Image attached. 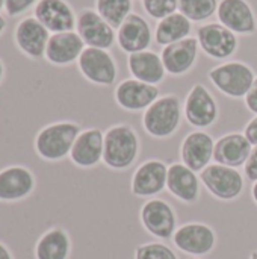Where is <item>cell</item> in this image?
Listing matches in <instances>:
<instances>
[{
	"instance_id": "cell-7",
	"label": "cell",
	"mask_w": 257,
	"mask_h": 259,
	"mask_svg": "<svg viewBox=\"0 0 257 259\" xmlns=\"http://www.w3.org/2000/svg\"><path fill=\"white\" fill-rule=\"evenodd\" d=\"M200 50L212 59L224 61L232 58L239 46L238 35L221 23H206L197 29Z\"/></svg>"
},
{
	"instance_id": "cell-14",
	"label": "cell",
	"mask_w": 257,
	"mask_h": 259,
	"mask_svg": "<svg viewBox=\"0 0 257 259\" xmlns=\"http://www.w3.org/2000/svg\"><path fill=\"white\" fill-rule=\"evenodd\" d=\"M114 96L120 108L129 112H138L145 111L151 103H155L161 97V91L158 85H150L130 77L117 85Z\"/></svg>"
},
{
	"instance_id": "cell-38",
	"label": "cell",
	"mask_w": 257,
	"mask_h": 259,
	"mask_svg": "<svg viewBox=\"0 0 257 259\" xmlns=\"http://www.w3.org/2000/svg\"><path fill=\"white\" fill-rule=\"evenodd\" d=\"M5 76H6V67H5L3 59L0 58V85H2V82H3V79H5Z\"/></svg>"
},
{
	"instance_id": "cell-41",
	"label": "cell",
	"mask_w": 257,
	"mask_h": 259,
	"mask_svg": "<svg viewBox=\"0 0 257 259\" xmlns=\"http://www.w3.org/2000/svg\"><path fill=\"white\" fill-rule=\"evenodd\" d=\"M250 259H257V250L256 252H253V253L250 255Z\"/></svg>"
},
{
	"instance_id": "cell-6",
	"label": "cell",
	"mask_w": 257,
	"mask_h": 259,
	"mask_svg": "<svg viewBox=\"0 0 257 259\" xmlns=\"http://www.w3.org/2000/svg\"><path fill=\"white\" fill-rule=\"evenodd\" d=\"M77 68L89 83L98 87L114 85L118 76L115 58L105 49L85 47L77 61Z\"/></svg>"
},
{
	"instance_id": "cell-40",
	"label": "cell",
	"mask_w": 257,
	"mask_h": 259,
	"mask_svg": "<svg viewBox=\"0 0 257 259\" xmlns=\"http://www.w3.org/2000/svg\"><path fill=\"white\" fill-rule=\"evenodd\" d=\"M2 11H5V0H0V14Z\"/></svg>"
},
{
	"instance_id": "cell-34",
	"label": "cell",
	"mask_w": 257,
	"mask_h": 259,
	"mask_svg": "<svg viewBox=\"0 0 257 259\" xmlns=\"http://www.w3.org/2000/svg\"><path fill=\"white\" fill-rule=\"evenodd\" d=\"M244 100H245V106L248 108V111L257 115V76L254 82H253V85H251V88H250V91L244 97Z\"/></svg>"
},
{
	"instance_id": "cell-20",
	"label": "cell",
	"mask_w": 257,
	"mask_h": 259,
	"mask_svg": "<svg viewBox=\"0 0 257 259\" xmlns=\"http://www.w3.org/2000/svg\"><path fill=\"white\" fill-rule=\"evenodd\" d=\"M168 167L164 161L148 159L132 176V193L138 197H153L167 188Z\"/></svg>"
},
{
	"instance_id": "cell-13",
	"label": "cell",
	"mask_w": 257,
	"mask_h": 259,
	"mask_svg": "<svg viewBox=\"0 0 257 259\" xmlns=\"http://www.w3.org/2000/svg\"><path fill=\"white\" fill-rule=\"evenodd\" d=\"M218 23L236 35H253L257 30V17L248 0H220L217 9Z\"/></svg>"
},
{
	"instance_id": "cell-18",
	"label": "cell",
	"mask_w": 257,
	"mask_h": 259,
	"mask_svg": "<svg viewBox=\"0 0 257 259\" xmlns=\"http://www.w3.org/2000/svg\"><path fill=\"white\" fill-rule=\"evenodd\" d=\"M85 47V42L76 30L52 33L44 59L55 67H68L79 61Z\"/></svg>"
},
{
	"instance_id": "cell-35",
	"label": "cell",
	"mask_w": 257,
	"mask_h": 259,
	"mask_svg": "<svg viewBox=\"0 0 257 259\" xmlns=\"http://www.w3.org/2000/svg\"><path fill=\"white\" fill-rule=\"evenodd\" d=\"M244 135L247 137V140L253 144V147L257 146V115L253 117L247 126H245V131H244Z\"/></svg>"
},
{
	"instance_id": "cell-9",
	"label": "cell",
	"mask_w": 257,
	"mask_h": 259,
	"mask_svg": "<svg viewBox=\"0 0 257 259\" xmlns=\"http://www.w3.org/2000/svg\"><path fill=\"white\" fill-rule=\"evenodd\" d=\"M183 112L191 126L197 129H206L215 124L218 120L220 108L212 93L203 83H195L185 99Z\"/></svg>"
},
{
	"instance_id": "cell-15",
	"label": "cell",
	"mask_w": 257,
	"mask_h": 259,
	"mask_svg": "<svg viewBox=\"0 0 257 259\" xmlns=\"http://www.w3.org/2000/svg\"><path fill=\"white\" fill-rule=\"evenodd\" d=\"M33 17L50 33L76 30L77 14L67 0H39L33 8Z\"/></svg>"
},
{
	"instance_id": "cell-27",
	"label": "cell",
	"mask_w": 257,
	"mask_h": 259,
	"mask_svg": "<svg viewBox=\"0 0 257 259\" xmlns=\"http://www.w3.org/2000/svg\"><path fill=\"white\" fill-rule=\"evenodd\" d=\"M191 30H192V21L177 11L158 21L155 30V39L159 46L165 47L188 38L191 35Z\"/></svg>"
},
{
	"instance_id": "cell-31",
	"label": "cell",
	"mask_w": 257,
	"mask_h": 259,
	"mask_svg": "<svg viewBox=\"0 0 257 259\" xmlns=\"http://www.w3.org/2000/svg\"><path fill=\"white\" fill-rule=\"evenodd\" d=\"M135 259H177V255L162 243H147L136 247Z\"/></svg>"
},
{
	"instance_id": "cell-26",
	"label": "cell",
	"mask_w": 257,
	"mask_h": 259,
	"mask_svg": "<svg viewBox=\"0 0 257 259\" xmlns=\"http://www.w3.org/2000/svg\"><path fill=\"white\" fill-rule=\"evenodd\" d=\"M70 253H71L70 234L61 226H53L44 231L36 240L33 247L35 259H68Z\"/></svg>"
},
{
	"instance_id": "cell-8",
	"label": "cell",
	"mask_w": 257,
	"mask_h": 259,
	"mask_svg": "<svg viewBox=\"0 0 257 259\" xmlns=\"http://www.w3.org/2000/svg\"><path fill=\"white\" fill-rule=\"evenodd\" d=\"M76 32L86 47L109 50L117 41L115 29L92 8H83L77 12Z\"/></svg>"
},
{
	"instance_id": "cell-29",
	"label": "cell",
	"mask_w": 257,
	"mask_h": 259,
	"mask_svg": "<svg viewBox=\"0 0 257 259\" xmlns=\"http://www.w3.org/2000/svg\"><path fill=\"white\" fill-rule=\"evenodd\" d=\"M218 0H179V12L192 23H203L217 14Z\"/></svg>"
},
{
	"instance_id": "cell-23",
	"label": "cell",
	"mask_w": 257,
	"mask_h": 259,
	"mask_svg": "<svg viewBox=\"0 0 257 259\" xmlns=\"http://www.w3.org/2000/svg\"><path fill=\"white\" fill-rule=\"evenodd\" d=\"M251 150H253V144L247 140L244 134L239 132L226 134L215 141L214 161L226 167L239 168L247 162Z\"/></svg>"
},
{
	"instance_id": "cell-42",
	"label": "cell",
	"mask_w": 257,
	"mask_h": 259,
	"mask_svg": "<svg viewBox=\"0 0 257 259\" xmlns=\"http://www.w3.org/2000/svg\"><path fill=\"white\" fill-rule=\"evenodd\" d=\"M191 259H198V258H191Z\"/></svg>"
},
{
	"instance_id": "cell-10",
	"label": "cell",
	"mask_w": 257,
	"mask_h": 259,
	"mask_svg": "<svg viewBox=\"0 0 257 259\" xmlns=\"http://www.w3.org/2000/svg\"><path fill=\"white\" fill-rule=\"evenodd\" d=\"M36 188L35 173L21 164L0 168V203H17L26 200Z\"/></svg>"
},
{
	"instance_id": "cell-30",
	"label": "cell",
	"mask_w": 257,
	"mask_h": 259,
	"mask_svg": "<svg viewBox=\"0 0 257 259\" xmlns=\"http://www.w3.org/2000/svg\"><path fill=\"white\" fill-rule=\"evenodd\" d=\"M142 8L148 17L159 21L179 11V0H142Z\"/></svg>"
},
{
	"instance_id": "cell-16",
	"label": "cell",
	"mask_w": 257,
	"mask_h": 259,
	"mask_svg": "<svg viewBox=\"0 0 257 259\" xmlns=\"http://www.w3.org/2000/svg\"><path fill=\"white\" fill-rule=\"evenodd\" d=\"M174 246L194 256H203L214 250L217 235L214 229L204 223H186L180 226L173 235Z\"/></svg>"
},
{
	"instance_id": "cell-32",
	"label": "cell",
	"mask_w": 257,
	"mask_h": 259,
	"mask_svg": "<svg viewBox=\"0 0 257 259\" xmlns=\"http://www.w3.org/2000/svg\"><path fill=\"white\" fill-rule=\"evenodd\" d=\"M39 0H5V12L8 17L15 18L35 8Z\"/></svg>"
},
{
	"instance_id": "cell-4",
	"label": "cell",
	"mask_w": 257,
	"mask_h": 259,
	"mask_svg": "<svg viewBox=\"0 0 257 259\" xmlns=\"http://www.w3.org/2000/svg\"><path fill=\"white\" fill-rule=\"evenodd\" d=\"M208 77L224 96L230 99H244L256 79V73L242 61H227L211 68Z\"/></svg>"
},
{
	"instance_id": "cell-17",
	"label": "cell",
	"mask_w": 257,
	"mask_h": 259,
	"mask_svg": "<svg viewBox=\"0 0 257 259\" xmlns=\"http://www.w3.org/2000/svg\"><path fill=\"white\" fill-rule=\"evenodd\" d=\"M105 132L98 127L83 129L76 138L70 152V161L83 170H89L103 162Z\"/></svg>"
},
{
	"instance_id": "cell-5",
	"label": "cell",
	"mask_w": 257,
	"mask_h": 259,
	"mask_svg": "<svg viewBox=\"0 0 257 259\" xmlns=\"http://www.w3.org/2000/svg\"><path fill=\"white\" fill-rule=\"evenodd\" d=\"M200 181L215 199L224 202L238 199L245 187L244 176L239 170L217 162L208 165L200 173Z\"/></svg>"
},
{
	"instance_id": "cell-28",
	"label": "cell",
	"mask_w": 257,
	"mask_h": 259,
	"mask_svg": "<svg viewBox=\"0 0 257 259\" xmlns=\"http://www.w3.org/2000/svg\"><path fill=\"white\" fill-rule=\"evenodd\" d=\"M94 9L117 30L132 14L133 0H95Z\"/></svg>"
},
{
	"instance_id": "cell-19",
	"label": "cell",
	"mask_w": 257,
	"mask_h": 259,
	"mask_svg": "<svg viewBox=\"0 0 257 259\" xmlns=\"http://www.w3.org/2000/svg\"><path fill=\"white\" fill-rule=\"evenodd\" d=\"M215 141L204 131H194L188 134L180 146V158L182 164L191 168L195 173H201L211 161L214 159Z\"/></svg>"
},
{
	"instance_id": "cell-1",
	"label": "cell",
	"mask_w": 257,
	"mask_h": 259,
	"mask_svg": "<svg viewBox=\"0 0 257 259\" xmlns=\"http://www.w3.org/2000/svg\"><path fill=\"white\" fill-rule=\"evenodd\" d=\"M82 127L71 120H59L45 124L38 131L33 140L35 153L47 162H58L70 156L73 144Z\"/></svg>"
},
{
	"instance_id": "cell-24",
	"label": "cell",
	"mask_w": 257,
	"mask_h": 259,
	"mask_svg": "<svg viewBox=\"0 0 257 259\" xmlns=\"http://www.w3.org/2000/svg\"><path fill=\"white\" fill-rule=\"evenodd\" d=\"M167 188L183 203H195L200 199V178L182 162L168 167Z\"/></svg>"
},
{
	"instance_id": "cell-12",
	"label": "cell",
	"mask_w": 257,
	"mask_h": 259,
	"mask_svg": "<svg viewBox=\"0 0 257 259\" xmlns=\"http://www.w3.org/2000/svg\"><path fill=\"white\" fill-rule=\"evenodd\" d=\"M139 217L144 229L159 240H170L177 231L176 212L173 206L162 199L147 200L141 208Z\"/></svg>"
},
{
	"instance_id": "cell-33",
	"label": "cell",
	"mask_w": 257,
	"mask_h": 259,
	"mask_svg": "<svg viewBox=\"0 0 257 259\" xmlns=\"http://www.w3.org/2000/svg\"><path fill=\"white\" fill-rule=\"evenodd\" d=\"M244 173L248 181L257 182V146L253 147L247 162L244 164Z\"/></svg>"
},
{
	"instance_id": "cell-22",
	"label": "cell",
	"mask_w": 257,
	"mask_h": 259,
	"mask_svg": "<svg viewBox=\"0 0 257 259\" xmlns=\"http://www.w3.org/2000/svg\"><path fill=\"white\" fill-rule=\"evenodd\" d=\"M200 46L195 36H188L182 41L165 46L161 52L164 67L171 76H183L189 73L198 58Z\"/></svg>"
},
{
	"instance_id": "cell-39",
	"label": "cell",
	"mask_w": 257,
	"mask_h": 259,
	"mask_svg": "<svg viewBox=\"0 0 257 259\" xmlns=\"http://www.w3.org/2000/svg\"><path fill=\"white\" fill-rule=\"evenodd\" d=\"M251 197H253L254 203L257 205V182H254V184H253V188H251Z\"/></svg>"
},
{
	"instance_id": "cell-11",
	"label": "cell",
	"mask_w": 257,
	"mask_h": 259,
	"mask_svg": "<svg viewBox=\"0 0 257 259\" xmlns=\"http://www.w3.org/2000/svg\"><path fill=\"white\" fill-rule=\"evenodd\" d=\"M50 32L33 17H23L14 29L15 47L29 59L39 61L45 55L47 42L50 39Z\"/></svg>"
},
{
	"instance_id": "cell-25",
	"label": "cell",
	"mask_w": 257,
	"mask_h": 259,
	"mask_svg": "<svg viewBox=\"0 0 257 259\" xmlns=\"http://www.w3.org/2000/svg\"><path fill=\"white\" fill-rule=\"evenodd\" d=\"M127 67L135 79L150 85H159L167 76V70L164 67L161 55L153 50H144L129 55Z\"/></svg>"
},
{
	"instance_id": "cell-2",
	"label": "cell",
	"mask_w": 257,
	"mask_h": 259,
	"mask_svg": "<svg viewBox=\"0 0 257 259\" xmlns=\"http://www.w3.org/2000/svg\"><path fill=\"white\" fill-rule=\"evenodd\" d=\"M139 155V138L129 124H114L105 132L103 162L111 170L130 168Z\"/></svg>"
},
{
	"instance_id": "cell-37",
	"label": "cell",
	"mask_w": 257,
	"mask_h": 259,
	"mask_svg": "<svg viewBox=\"0 0 257 259\" xmlns=\"http://www.w3.org/2000/svg\"><path fill=\"white\" fill-rule=\"evenodd\" d=\"M6 27H8V21H6V17H5L3 14H0V36H2L3 33H5Z\"/></svg>"
},
{
	"instance_id": "cell-36",
	"label": "cell",
	"mask_w": 257,
	"mask_h": 259,
	"mask_svg": "<svg viewBox=\"0 0 257 259\" xmlns=\"http://www.w3.org/2000/svg\"><path fill=\"white\" fill-rule=\"evenodd\" d=\"M0 259H15L14 258L12 250L8 247L6 243H3L2 240H0Z\"/></svg>"
},
{
	"instance_id": "cell-3",
	"label": "cell",
	"mask_w": 257,
	"mask_h": 259,
	"mask_svg": "<svg viewBox=\"0 0 257 259\" xmlns=\"http://www.w3.org/2000/svg\"><path fill=\"white\" fill-rule=\"evenodd\" d=\"M182 102L179 96H161L144 111L142 126L145 132L153 138H168L179 129L182 121Z\"/></svg>"
},
{
	"instance_id": "cell-21",
	"label": "cell",
	"mask_w": 257,
	"mask_h": 259,
	"mask_svg": "<svg viewBox=\"0 0 257 259\" xmlns=\"http://www.w3.org/2000/svg\"><path fill=\"white\" fill-rule=\"evenodd\" d=\"M151 39L153 32L148 21L136 12H132L117 29V42L127 55L148 50Z\"/></svg>"
}]
</instances>
